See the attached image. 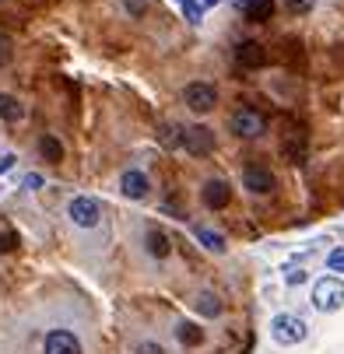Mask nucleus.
<instances>
[{
	"label": "nucleus",
	"instance_id": "obj_1",
	"mask_svg": "<svg viewBox=\"0 0 344 354\" xmlns=\"http://www.w3.org/2000/svg\"><path fill=\"white\" fill-rule=\"evenodd\" d=\"M271 337H274V344L291 347V344H302V340L309 337V326H306V319H299V316L281 313V316L271 319Z\"/></svg>",
	"mask_w": 344,
	"mask_h": 354
},
{
	"label": "nucleus",
	"instance_id": "obj_2",
	"mask_svg": "<svg viewBox=\"0 0 344 354\" xmlns=\"http://www.w3.org/2000/svg\"><path fill=\"white\" fill-rule=\"evenodd\" d=\"M313 306L316 313H337L344 306V277H320L313 284Z\"/></svg>",
	"mask_w": 344,
	"mask_h": 354
},
{
	"label": "nucleus",
	"instance_id": "obj_3",
	"mask_svg": "<svg viewBox=\"0 0 344 354\" xmlns=\"http://www.w3.org/2000/svg\"><path fill=\"white\" fill-rule=\"evenodd\" d=\"M67 218L74 228H98L102 225V204L95 196H74L67 204Z\"/></svg>",
	"mask_w": 344,
	"mask_h": 354
},
{
	"label": "nucleus",
	"instance_id": "obj_4",
	"mask_svg": "<svg viewBox=\"0 0 344 354\" xmlns=\"http://www.w3.org/2000/svg\"><path fill=\"white\" fill-rule=\"evenodd\" d=\"M183 102H186V109H193V113H211L215 106H218V88L211 84V81H190L186 88H183Z\"/></svg>",
	"mask_w": 344,
	"mask_h": 354
},
{
	"label": "nucleus",
	"instance_id": "obj_5",
	"mask_svg": "<svg viewBox=\"0 0 344 354\" xmlns=\"http://www.w3.org/2000/svg\"><path fill=\"white\" fill-rule=\"evenodd\" d=\"M228 127H232V133L235 137H242V140H253V137H260L264 130H267V120L257 113V109H235L232 113V120H228Z\"/></svg>",
	"mask_w": 344,
	"mask_h": 354
},
{
	"label": "nucleus",
	"instance_id": "obj_6",
	"mask_svg": "<svg viewBox=\"0 0 344 354\" xmlns=\"http://www.w3.org/2000/svg\"><path fill=\"white\" fill-rule=\"evenodd\" d=\"M183 147L190 151V155H211L215 133L208 127H183Z\"/></svg>",
	"mask_w": 344,
	"mask_h": 354
},
{
	"label": "nucleus",
	"instance_id": "obj_7",
	"mask_svg": "<svg viewBox=\"0 0 344 354\" xmlns=\"http://www.w3.org/2000/svg\"><path fill=\"white\" fill-rule=\"evenodd\" d=\"M242 186L250 189V193L267 196V193H274L278 179H274V172H271V169H264V165H250V169L242 172Z\"/></svg>",
	"mask_w": 344,
	"mask_h": 354
},
{
	"label": "nucleus",
	"instance_id": "obj_8",
	"mask_svg": "<svg viewBox=\"0 0 344 354\" xmlns=\"http://www.w3.org/2000/svg\"><path fill=\"white\" fill-rule=\"evenodd\" d=\"M42 351L46 354H81V340L71 330H49Z\"/></svg>",
	"mask_w": 344,
	"mask_h": 354
},
{
	"label": "nucleus",
	"instance_id": "obj_9",
	"mask_svg": "<svg viewBox=\"0 0 344 354\" xmlns=\"http://www.w3.org/2000/svg\"><path fill=\"white\" fill-rule=\"evenodd\" d=\"M201 200H204V207L221 211V207H228V200H232V186L225 179H208L204 189H201Z\"/></svg>",
	"mask_w": 344,
	"mask_h": 354
},
{
	"label": "nucleus",
	"instance_id": "obj_10",
	"mask_svg": "<svg viewBox=\"0 0 344 354\" xmlns=\"http://www.w3.org/2000/svg\"><path fill=\"white\" fill-rule=\"evenodd\" d=\"M147 189H152V183H147V176H144L141 169H127V172L120 176V193H123L127 200H144Z\"/></svg>",
	"mask_w": 344,
	"mask_h": 354
},
{
	"label": "nucleus",
	"instance_id": "obj_11",
	"mask_svg": "<svg viewBox=\"0 0 344 354\" xmlns=\"http://www.w3.org/2000/svg\"><path fill=\"white\" fill-rule=\"evenodd\" d=\"M281 155H284V162H291V165H302V162L309 158L306 133H291L288 140H281Z\"/></svg>",
	"mask_w": 344,
	"mask_h": 354
},
{
	"label": "nucleus",
	"instance_id": "obj_12",
	"mask_svg": "<svg viewBox=\"0 0 344 354\" xmlns=\"http://www.w3.org/2000/svg\"><path fill=\"white\" fill-rule=\"evenodd\" d=\"M193 309H197V316H204V319H218L221 316V298L215 291H201L193 298Z\"/></svg>",
	"mask_w": 344,
	"mask_h": 354
},
{
	"label": "nucleus",
	"instance_id": "obj_13",
	"mask_svg": "<svg viewBox=\"0 0 344 354\" xmlns=\"http://www.w3.org/2000/svg\"><path fill=\"white\" fill-rule=\"evenodd\" d=\"M239 64H246V67H260L264 60H267V53H264V46L260 42H239Z\"/></svg>",
	"mask_w": 344,
	"mask_h": 354
},
{
	"label": "nucleus",
	"instance_id": "obj_14",
	"mask_svg": "<svg viewBox=\"0 0 344 354\" xmlns=\"http://www.w3.org/2000/svg\"><path fill=\"white\" fill-rule=\"evenodd\" d=\"M0 120H4V123H18V120H25V106L18 102L15 95H4V91H0Z\"/></svg>",
	"mask_w": 344,
	"mask_h": 354
},
{
	"label": "nucleus",
	"instance_id": "obj_15",
	"mask_svg": "<svg viewBox=\"0 0 344 354\" xmlns=\"http://www.w3.org/2000/svg\"><path fill=\"white\" fill-rule=\"evenodd\" d=\"M39 155H42L46 162L57 165V162H64V144H60L53 133H42V137H39Z\"/></svg>",
	"mask_w": 344,
	"mask_h": 354
},
{
	"label": "nucleus",
	"instance_id": "obj_16",
	"mask_svg": "<svg viewBox=\"0 0 344 354\" xmlns=\"http://www.w3.org/2000/svg\"><path fill=\"white\" fill-rule=\"evenodd\" d=\"M242 11L250 15L253 21H267V18L274 15V0H246Z\"/></svg>",
	"mask_w": 344,
	"mask_h": 354
},
{
	"label": "nucleus",
	"instance_id": "obj_17",
	"mask_svg": "<svg viewBox=\"0 0 344 354\" xmlns=\"http://www.w3.org/2000/svg\"><path fill=\"white\" fill-rule=\"evenodd\" d=\"M147 252H152L155 260H165L169 257V235L165 232H147Z\"/></svg>",
	"mask_w": 344,
	"mask_h": 354
},
{
	"label": "nucleus",
	"instance_id": "obj_18",
	"mask_svg": "<svg viewBox=\"0 0 344 354\" xmlns=\"http://www.w3.org/2000/svg\"><path fill=\"white\" fill-rule=\"evenodd\" d=\"M176 337H179V344H186V347H197V344L204 340V330L197 326V323H179Z\"/></svg>",
	"mask_w": 344,
	"mask_h": 354
},
{
	"label": "nucleus",
	"instance_id": "obj_19",
	"mask_svg": "<svg viewBox=\"0 0 344 354\" xmlns=\"http://www.w3.org/2000/svg\"><path fill=\"white\" fill-rule=\"evenodd\" d=\"M193 235H197V242H201L204 249H211V252H225V239H221L218 232H211V228H197Z\"/></svg>",
	"mask_w": 344,
	"mask_h": 354
},
{
	"label": "nucleus",
	"instance_id": "obj_20",
	"mask_svg": "<svg viewBox=\"0 0 344 354\" xmlns=\"http://www.w3.org/2000/svg\"><path fill=\"white\" fill-rule=\"evenodd\" d=\"M162 144L165 147H183V127L179 123H165L162 127Z\"/></svg>",
	"mask_w": 344,
	"mask_h": 354
},
{
	"label": "nucleus",
	"instance_id": "obj_21",
	"mask_svg": "<svg viewBox=\"0 0 344 354\" xmlns=\"http://www.w3.org/2000/svg\"><path fill=\"white\" fill-rule=\"evenodd\" d=\"M179 8H183V15H186V21H190V25H201V18H204V8L197 4V0H183Z\"/></svg>",
	"mask_w": 344,
	"mask_h": 354
},
{
	"label": "nucleus",
	"instance_id": "obj_22",
	"mask_svg": "<svg viewBox=\"0 0 344 354\" xmlns=\"http://www.w3.org/2000/svg\"><path fill=\"white\" fill-rule=\"evenodd\" d=\"M327 267H330V274H344V245H334L327 252Z\"/></svg>",
	"mask_w": 344,
	"mask_h": 354
},
{
	"label": "nucleus",
	"instance_id": "obj_23",
	"mask_svg": "<svg viewBox=\"0 0 344 354\" xmlns=\"http://www.w3.org/2000/svg\"><path fill=\"white\" fill-rule=\"evenodd\" d=\"M284 4H288L291 15H309L316 8V0H284Z\"/></svg>",
	"mask_w": 344,
	"mask_h": 354
},
{
	"label": "nucleus",
	"instance_id": "obj_24",
	"mask_svg": "<svg viewBox=\"0 0 344 354\" xmlns=\"http://www.w3.org/2000/svg\"><path fill=\"white\" fill-rule=\"evenodd\" d=\"M306 270L302 267H291V270H284V284H306Z\"/></svg>",
	"mask_w": 344,
	"mask_h": 354
},
{
	"label": "nucleus",
	"instance_id": "obj_25",
	"mask_svg": "<svg viewBox=\"0 0 344 354\" xmlns=\"http://www.w3.org/2000/svg\"><path fill=\"white\" fill-rule=\"evenodd\" d=\"M11 57H15V53H11V39H8V35H0V67H8Z\"/></svg>",
	"mask_w": 344,
	"mask_h": 354
},
{
	"label": "nucleus",
	"instance_id": "obj_26",
	"mask_svg": "<svg viewBox=\"0 0 344 354\" xmlns=\"http://www.w3.org/2000/svg\"><path fill=\"white\" fill-rule=\"evenodd\" d=\"M18 245V235L15 232H4V235H0V257H4V252H11Z\"/></svg>",
	"mask_w": 344,
	"mask_h": 354
},
{
	"label": "nucleus",
	"instance_id": "obj_27",
	"mask_svg": "<svg viewBox=\"0 0 344 354\" xmlns=\"http://www.w3.org/2000/svg\"><path fill=\"white\" fill-rule=\"evenodd\" d=\"M137 354H165V351H162V344H155V340H144V344L137 347Z\"/></svg>",
	"mask_w": 344,
	"mask_h": 354
},
{
	"label": "nucleus",
	"instance_id": "obj_28",
	"mask_svg": "<svg viewBox=\"0 0 344 354\" xmlns=\"http://www.w3.org/2000/svg\"><path fill=\"white\" fill-rule=\"evenodd\" d=\"M15 162H18L15 155H4V158H0V176H4V172H11V169H15Z\"/></svg>",
	"mask_w": 344,
	"mask_h": 354
},
{
	"label": "nucleus",
	"instance_id": "obj_29",
	"mask_svg": "<svg viewBox=\"0 0 344 354\" xmlns=\"http://www.w3.org/2000/svg\"><path fill=\"white\" fill-rule=\"evenodd\" d=\"M42 186V176H25V189H39Z\"/></svg>",
	"mask_w": 344,
	"mask_h": 354
},
{
	"label": "nucleus",
	"instance_id": "obj_30",
	"mask_svg": "<svg viewBox=\"0 0 344 354\" xmlns=\"http://www.w3.org/2000/svg\"><path fill=\"white\" fill-rule=\"evenodd\" d=\"M127 8H130L134 15H141V11H144V4H141V0H127Z\"/></svg>",
	"mask_w": 344,
	"mask_h": 354
},
{
	"label": "nucleus",
	"instance_id": "obj_31",
	"mask_svg": "<svg viewBox=\"0 0 344 354\" xmlns=\"http://www.w3.org/2000/svg\"><path fill=\"white\" fill-rule=\"evenodd\" d=\"M201 8H215V4H221V0H197Z\"/></svg>",
	"mask_w": 344,
	"mask_h": 354
},
{
	"label": "nucleus",
	"instance_id": "obj_32",
	"mask_svg": "<svg viewBox=\"0 0 344 354\" xmlns=\"http://www.w3.org/2000/svg\"><path fill=\"white\" fill-rule=\"evenodd\" d=\"M242 4H246V0H239V8H242Z\"/></svg>",
	"mask_w": 344,
	"mask_h": 354
},
{
	"label": "nucleus",
	"instance_id": "obj_33",
	"mask_svg": "<svg viewBox=\"0 0 344 354\" xmlns=\"http://www.w3.org/2000/svg\"><path fill=\"white\" fill-rule=\"evenodd\" d=\"M176 4H183V0H176Z\"/></svg>",
	"mask_w": 344,
	"mask_h": 354
}]
</instances>
